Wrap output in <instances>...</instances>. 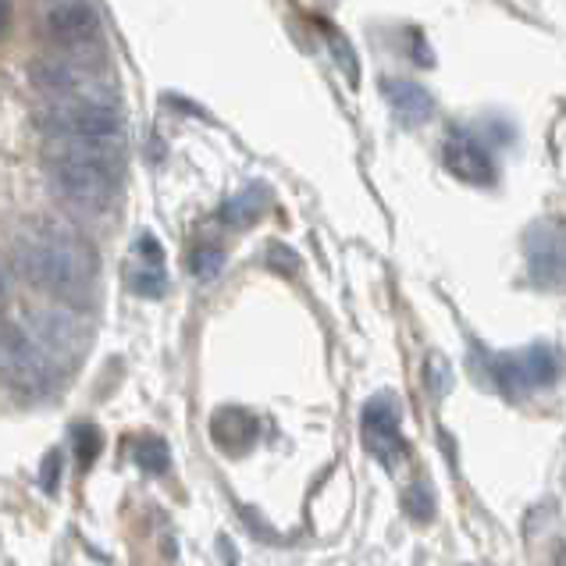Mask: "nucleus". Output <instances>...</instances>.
Instances as JSON below:
<instances>
[{"label": "nucleus", "mask_w": 566, "mask_h": 566, "mask_svg": "<svg viewBox=\"0 0 566 566\" xmlns=\"http://www.w3.org/2000/svg\"><path fill=\"white\" fill-rule=\"evenodd\" d=\"M46 165H51L57 192L72 207L104 210V207H111V200H115L118 175L90 168V165H78V160H64V157H46Z\"/></svg>", "instance_id": "0eeeda50"}, {"label": "nucleus", "mask_w": 566, "mask_h": 566, "mask_svg": "<svg viewBox=\"0 0 566 566\" xmlns=\"http://www.w3.org/2000/svg\"><path fill=\"white\" fill-rule=\"evenodd\" d=\"M328 36H332V51H335V57H338V64H349V72H353V83H357V57H353V51H349V43L343 40V36H335V32L328 29Z\"/></svg>", "instance_id": "aec40b11"}, {"label": "nucleus", "mask_w": 566, "mask_h": 566, "mask_svg": "<svg viewBox=\"0 0 566 566\" xmlns=\"http://www.w3.org/2000/svg\"><path fill=\"white\" fill-rule=\"evenodd\" d=\"M360 434L370 457L381 467H388V471L402 460L407 442H402V434H399V407L392 396H375L367 402L360 417Z\"/></svg>", "instance_id": "1a4fd4ad"}, {"label": "nucleus", "mask_w": 566, "mask_h": 566, "mask_svg": "<svg viewBox=\"0 0 566 566\" xmlns=\"http://www.w3.org/2000/svg\"><path fill=\"white\" fill-rule=\"evenodd\" d=\"M136 460H139L143 471H150V474H165V471H168V446L160 442V439H147V442L139 446Z\"/></svg>", "instance_id": "a211bd4d"}, {"label": "nucleus", "mask_w": 566, "mask_h": 566, "mask_svg": "<svg viewBox=\"0 0 566 566\" xmlns=\"http://www.w3.org/2000/svg\"><path fill=\"white\" fill-rule=\"evenodd\" d=\"M381 90H385V101L392 107L396 122H402L407 128H420L424 122H431L434 96L420 83H413V78H388Z\"/></svg>", "instance_id": "ddd939ff"}, {"label": "nucleus", "mask_w": 566, "mask_h": 566, "mask_svg": "<svg viewBox=\"0 0 566 566\" xmlns=\"http://www.w3.org/2000/svg\"><path fill=\"white\" fill-rule=\"evenodd\" d=\"M4 289H8V282H4V274H0V296H4Z\"/></svg>", "instance_id": "4be33fe9"}, {"label": "nucleus", "mask_w": 566, "mask_h": 566, "mask_svg": "<svg viewBox=\"0 0 566 566\" xmlns=\"http://www.w3.org/2000/svg\"><path fill=\"white\" fill-rule=\"evenodd\" d=\"M136 293H143V296H160V293H165V271H160V264H150V268L139 271Z\"/></svg>", "instance_id": "6ab92c4d"}, {"label": "nucleus", "mask_w": 566, "mask_h": 566, "mask_svg": "<svg viewBox=\"0 0 566 566\" xmlns=\"http://www.w3.org/2000/svg\"><path fill=\"white\" fill-rule=\"evenodd\" d=\"M524 256H527V274L538 289H553L563 293L566 289V229L559 221H538L531 224L524 235Z\"/></svg>", "instance_id": "423d86ee"}, {"label": "nucleus", "mask_w": 566, "mask_h": 566, "mask_svg": "<svg viewBox=\"0 0 566 566\" xmlns=\"http://www.w3.org/2000/svg\"><path fill=\"white\" fill-rule=\"evenodd\" d=\"M492 381L503 388L506 396H527L535 388H548L556 385L563 375V360L553 346H527L521 353H503V357H492L489 364Z\"/></svg>", "instance_id": "7ed1b4c3"}, {"label": "nucleus", "mask_w": 566, "mask_h": 566, "mask_svg": "<svg viewBox=\"0 0 566 566\" xmlns=\"http://www.w3.org/2000/svg\"><path fill=\"white\" fill-rule=\"evenodd\" d=\"M442 160L449 175H457L460 182H471V186H492L495 179V165H492V154L481 147V143L463 133V128H457L446 147H442Z\"/></svg>", "instance_id": "f8f14e48"}, {"label": "nucleus", "mask_w": 566, "mask_h": 566, "mask_svg": "<svg viewBox=\"0 0 566 566\" xmlns=\"http://www.w3.org/2000/svg\"><path fill=\"white\" fill-rule=\"evenodd\" d=\"M402 510H407L417 524H424V521H431L434 516V495H431V489L428 484H410L407 492H402Z\"/></svg>", "instance_id": "dca6fc26"}, {"label": "nucleus", "mask_w": 566, "mask_h": 566, "mask_svg": "<svg viewBox=\"0 0 566 566\" xmlns=\"http://www.w3.org/2000/svg\"><path fill=\"white\" fill-rule=\"evenodd\" d=\"M189 268H192V274H197V279L210 282V279H218V274H221L224 253L218 247H197V250H192V256H189Z\"/></svg>", "instance_id": "f3484780"}, {"label": "nucleus", "mask_w": 566, "mask_h": 566, "mask_svg": "<svg viewBox=\"0 0 566 566\" xmlns=\"http://www.w3.org/2000/svg\"><path fill=\"white\" fill-rule=\"evenodd\" d=\"M268 203V189L264 186H247L239 192V197L229 200L224 207V221H235V224H250L261 218V210Z\"/></svg>", "instance_id": "2eb2a0df"}, {"label": "nucleus", "mask_w": 566, "mask_h": 566, "mask_svg": "<svg viewBox=\"0 0 566 566\" xmlns=\"http://www.w3.org/2000/svg\"><path fill=\"white\" fill-rule=\"evenodd\" d=\"M221 417L229 420L232 431H214L218 446L232 449V452H242V449H250L256 442V420L247 410H221Z\"/></svg>", "instance_id": "4468645a"}, {"label": "nucleus", "mask_w": 566, "mask_h": 566, "mask_svg": "<svg viewBox=\"0 0 566 566\" xmlns=\"http://www.w3.org/2000/svg\"><path fill=\"white\" fill-rule=\"evenodd\" d=\"M96 449H101V434H96L93 428H83L78 431V457H83L86 463L96 457Z\"/></svg>", "instance_id": "412c9836"}, {"label": "nucleus", "mask_w": 566, "mask_h": 566, "mask_svg": "<svg viewBox=\"0 0 566 566\" xmlns=\"http://www.w3.org/2000/svg\"><path fill=\"white\" fill-rule=\"evenodd\" d=\"M43 25H46V36L78 57H83V51H93L96 36H101V19H96V11L86 0H57V4L46 11Z\"/></svg>", "instance_id": "9d476101"}, {"label": "nucleus", "mask_w": 566, "mask_h": 566, "mask_svg": "<svg viewBox=\"0 0 566 566\" xmlns=\"http://www.w3.org/2000/svg\"><path fill=\"white\" fill-rule=\"evenodd\" d=\"M14 264L32 285H40L51 296H78L86 293L96 256L83 239L57 224H40L32 229L19 247H14Z\"/></svg>", "instance_id": "f257e3e1"}, {"label": "nucleus", "mask_w": 566, "mask_h": 566, "mask_svg": "<svg viewBox=\"0 0 566 566\" xmlns=\"http://www.w3.org/2000/svg\"><path fill=\"white\" fill-rule=\"evenodd\" d=\"M22 332L36 343L46 357L54 364L57 360H72L78 353L86 349V325L78 321L72 311H64V306H36V311L25 314V325Z\"/></svg>", "instance_id": "20e7f679"}, {"label": "nucleus", "mask_w": 566, "mask_h": 566, "mask_svg": "<svg viewBox=\"0 0 566 566\" xmlns=\"http://www.w3.org/2000/svg\"><path fill=\"white\" fill-rule=\"evenodd\" d=\"M0 378L25 392H40L54 378V360L22 328H8L0 332Z\"/></svg>", "instance_id": "6e6552de"}, {"label": "nucleus", "mask_w": 566, "mask_h": 566, "mask_svg": "<svg viewBox=\"0 0 566 566\" xmlns=\"http://www.w3.org/2000/svg\"><path fill=\"white\" fill-rule=\"evenodd\" d=\"M46 136L122 139V115L111 104H93V101H46Z\"/></svg>", "instance_id": "39448f33"}, {"label": "nucleus", "mask_w": 566, "mask_h": 566, "mask_svg": "<svg viewBox=\"0 0 566 566\" xmlns=\"http://www.w3.org/2000/svg\"><path fill=\"white\" fill-rule=\"evenodd\" d=\"M32 86L46 101H93L111 104V83L101 78L90 57H40L32 64Z\"/></svg>", "instance_id": "f03ea898"}, {"label": "nucleus", "mask_w": 566, "mask_h": 566, "mask_svg": "<svg viewBox=\"0 0 566 566\" xmlns=\"http://www.w3.org/2000/svg\"><path fill=\"white\" fill-rule=\"evenodd\" d=\"M46 157L78 160V165L122 175L125 147L122 139H90V136H46Z\"/></svg>", "instance_id": "9b49d317"}]
</instances>
